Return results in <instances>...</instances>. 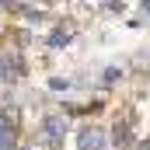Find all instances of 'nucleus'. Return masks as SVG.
<instances>
[{
	"label": "nucleus",
	"instance_id": "nucleus-1",
	"mask_svg": "<svg viewBox=\"0 0 150 150\" xmlns=\"http://www.w3.org/2000/svg\"><path fill=\"white\" fill-rule=\"evenodd\" d=\"M63 136H67V115H56V112L45 115L42 126H38V143H45V147H59Z\"/></svg>",
	"mask_w": 150,
	"mask_h": 150
},
{
	"label": "nucleus",
	"instance_id": "nucleus-2",
	"mask_svg": "<svg viewBox=\"0 0 150 150\" xmlns=\"http://www.w3.org/2000/svg\"><path fill=\"white\" fill-rule=\"evenodd\" d=\"M105 147V133L101 129H84L80 140H77V150H101Z\"/></svg>",
	"mask_w": 150,
	"mask_h": 150
},
{
	"label": "nucleus",
	"instance_id": "nucleus-3",
	"mask_svg": "<svg viewBox=\"0 0 150 150\" xmlns=\"http://www.w3.org/2000/svg\"><path fill=\"white\" fill-rule=\"evenodd\" d=\"M14 147V126L0 115V150H11Z\"/></svg>",
	"mask_w": 150,
	"mask_h": 150
},
{
	"label": "nucleus",
	"instance_id": "nucleus-4",
	"mask_svg": "<svg viewBox=\"0 0 150 150\" xmlns=\"http://www.w3.org/2000/svg\"><path fill=\"white\" fill-rule=\"evenodd\" d=\"M112 140H115V147H129V140H133V129H129V122H122V126H115Z\"/></svg>",
	"mask_w": 150,
	"mask_h": 150
},
{
	"label": "nucleus",
	"instance_id": "nucleus-5",
	"mask_svg": "<svg viewBox=\"0 0 150 150\" xmlns=\"http://www.w3.org/2000/svg\"><path fill=\"white\" fill-rule=\"evenodd\" d=\"M67 42H70V32H67V28H59V32L49 35V45H67Z\"/></svg>",
	"mask_w": 150,
	"mask_h": 150
},
{
	"label": "nucleus",
	"instance_id": "nucleus-6",
	"mask_svg": "<svg viewBox=\"0 0 150 150\" xmlns=\"http://www.w3.org/2000/svg\"><path fill=\"white\" fill-rule=\"evenodd\" d=\"M49 87H52V91H67L70 84H67V80H59V77H52V80H49Z\"/></svg>",
	"mask_w": 150,
	"mask_h": 150
},
{
	"label": "nucleus",
	"instance_id": "nucleus-7",
	"mask_svg": "<svg viewBox=\"0 0 150 150\" xmlns=\"http://www.w3.org/2000/svg\"><path fill=\"white\" fill-rule=\"evenodd\" d=\"M108 7H119V0H108Z\"/></svg>",
	"mask_w": 150,
	"mask_h": 150
},
{
	"label": "nucleus",
	"instance_id": "nucleus-8",
	"mask_svg": "<svg viewBox=\"0 0 150 150\" xmlns=\"http://www.w3.org/2000/svg\"><path fill=\"white\" fill-rule=\"evenodd\" d=\"M140 150H150V143H140Z\"/></svg>",
	"mask_w": 150,
	"mask_h": 150
}]
</instances>
